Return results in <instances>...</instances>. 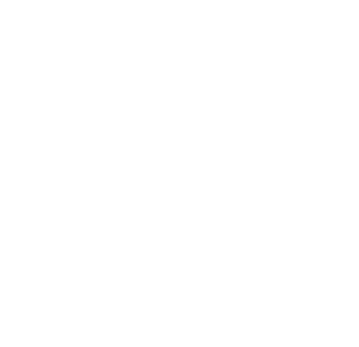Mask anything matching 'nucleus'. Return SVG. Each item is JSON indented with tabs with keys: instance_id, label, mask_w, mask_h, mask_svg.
Returning <instances> with one entry per match:
<instances>
[]
</instances>
